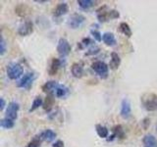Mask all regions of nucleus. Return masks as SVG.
Wrapping results in <instances>:
<instances>
[{
    "mask_svg": "<svg viewBox=\"0 0 157 147\" xmlns=\"http://www.w3.org/2000/svg\"><path fill=\"white\" fill-rule=\"evenodd\" d=\"M142 105L148 112L157 111V95L154 93H147L141 98Z\"/></svg>",
    "mask_w": 157,
    "mask_h": 147,
    "instance_id": "obj_1",
    "label": "nucleus"
},
{
    "mask_svg": "<svg viewBox=\"0 0 157 147\" xmlns=\"http://www.w3.org/2000/svg\"><path fill=\"white\" fill-rule=\"evenodd\" d=\"M24 73L23 67L18 63H11L7 66V75L10 80H18Z\"/></svg>",
    "mask_w": 157,
    "mask_h": 147,
    "instance_id": "obj_2",
    "label": "nucleus"
},
{
    "mask_svg": "<svg viewBox=\"0 0 157 147\" xmlns=\"http://www.w3.org/2000/svg\"><path fill=\"white\" fill-rule=\"evenodd\" d=\"M91 69L94 71L98 76H99L102 80H105L108 77V73H109V67L107 66V64H105L102 61H96L94 63H92Z\"/></svg>",
    "mask_w": 157,
    "mask_h": 147,
    "instance_id": "obj_3",
    "label": "nucleus"
},
{
    "mask_svg": "<svg viewBox=\"0 0 157 147\" xmlns=\"http://www.w3.org/2000/svg\"><path fill=\"white\" fill-rule=\"evenodd\" d=\"M85 21H86L85 16H82V14L75 13V14L71 15L70 18L68 19L67 24L70 28L77 29V28H80L82 26V24L85 23Z\"/></svg>",
    "mask_w": 157,
    "mask_h": 147,
    "instance_id": "obj_4",
    "label": "nucleus"
},
{
    "mask_svg": "<svg viewBox=\"0 0 157 147\" xmlns=\"http://www.w3.org/2000/svg\"><path fill=\"white\" fill-rule=\"evenodd\" d=\"M57 52L60 54L61 56H67L71 52V45L66 38L61 37L58 40L57 44Z\"/></svg>",
    "mask_w": 157,
    "mask_h": 147,
    "instance_id": "obj_5",
    "label": "nucleus"
},
{
    "mask_svg": "<svg viewBox=\"0 0 157 147\" xmlns=\"http://www.w3.org/2000/svg\"><path fill=\"white\" fill-rule=\"evenodd\" d=\"M34 78H36V76H34L33 73H27L19 81V82L17 83V86L20 88H29V86L33 85Z\"/></svg>",
    "mask_w": 157,
    "mask_h": 147,
    "instance_id": "obj_6",
    "label": "nucleus"
},
{
    "mask_svg": "<svg viewBox=\"0 0 157 147\" xmlns=\"http://www.w3.org/2000/svg\"><path fill=\"white\" fill-rule=\"evenodd\" d=\"M20 109V106L17 102H10L8 106H7V110H6V117L7 119L13 120L15 121L18 117V111Z\"/></svg>",
    "mask_w": 157,
    "mask_h": 147,
    "instance_id": "obj_7",
    "label": "nucleus"
},
{
    "mask_svg": "<svg viewBox=\"0 0 157 147\" xmlns=\"http://www.w3.org/2000/svg\"><path fill=\"white\" fill-rule=\"evenodd\" d=\"M120 115L122 118L124 119H129L132 115V107H131V103L128 99H123L121 103V111H120Z\"/></svg>",
    "mask_w": 157,
    "mask_h": 147,
    "instance_id": "obj_8",
    "label": "nucleus"
},
{
    "mask_svg": "<svg viewBox=\"0 0 157 147\" xmlns=\"http://www.w3.org/2000/svg\"><path fill=\"white\" fill-rule=\"evenodd\" d=\"M33 32V24L31 21L25 22L23 24H21L18 29V33L22 36H26L31 34Z\"/></svg>",
    "mask_w": 157,
    "mask_h": 147,
    "instance_id": "obj_9",
    "label": "nucleus"
},
{
    "mask_svg": "<svg viewBox=\"0 0 157 147\" xmlns=\"http://www.w3.org/2000/svg\"><path fill=\"white\" fill-rule=\"evenodd\" d=\"M109 13H110V9H108V7L106 6V5L100 7L96 11V16H97L98 21L103 23V22H107L108 20H110L109 19Z\"/></svg>",
    "mask_w": 157,
    "mask_h": 147,
    "instance_id": "obj_10",
    "label": "nucleus"
},
{
    "mask_svg": "<svg viewBox=\"0 0 157 147\" xmlns=\"http://www.w3.org/2000/svg\"><path fill=\"white\" fill-rule=\"evenodd\" d=\"M58 86H59V85H58L57 81H49L45 82L42 85V90L44 92L48 93V94H53V93H55V91H56Z\"/></svg>",
    "mask_w": 157,
    "mask_h": 147,
    "instance_id": "obj_11",
    "label": "nucleus"
},
{
    "mask_svg": "<svg viewBox=\"0 0 157 147\" xmlns=\"http://www.w3.org/2000/svg\"><path fill=\"white\" fill-rule=\"evenodd\" d=\"M56 132L55 131H53L52 130H43L40 134H39V138L41 139V141H48V142H50V141H53L54 139L56 138Z\"/></svg>",
    "mask_w": 157,
    "mask_h": 147,
    "instance_id": "obj_12",
    "label": "nucleus"
},
{
    "mask_svg": "<svg viewBox=\"0 0 157 147\" xmlns=\"http://www.w3.org/2000/svg\"><path fill=\"white\" fill-rule=\"evenodd\" d=\"M69 10V7H68V4L63 2V3H59L56 8L54 9V12H53V15L55 17H61L63 15H65Z\"/></svg>",
    "mask_w": 157,
    "mask_h": 147,
    "instance_id": "obj_13",
    "label": "nucleus"
},
{
    "mask_svg": "<svg viewBox=\"0 0 157 147\" xmlns=\"http://www.w3.org/2000/svg\"><path fill=\"white\" fill-rule=\"evenodd\" d=\"M142 143L144 147H157V139L154 135L146 134L142 139Z\"/></svg>",
    "mask_w": 157,
    "mask_h": 147,
    "instance_id": "obj_14",
    "label": "nucleus"
},
{
    "mask_svg": "<svg viewBox=\"0 0 157 147\" xmlns=\"http://www.w3.org/2000/svg\"><path fill=\"white\" fill-rule=\"evenodd\" d=\"M71 72H72V75L77 77V78H80L82 77L83 75V68L81 64L78 63H74L72 67H71Z\"/></svg>",
    "mask_w": 157,
    "mask_h": 147,
    "instance_id": "obj_15",
    "label": "nucleus"
},
{
    "mask_svg": "<svg viewBox=\"0 0 157 147\" xmlns=\"http://www.w3.org/2000/svg\"><path fill=\"white\" fill-rule=\"evenodd\" d=\"M102 40L106 45L113 46L116 44V38L112 32H104L102 34Z\"/></svg>",
    "mask_w": 157,
    "mask_h": 147,
    "instance_id": "obj_16",
    "label": "nucleus"
},
{
    "mask_svg": "<svg viewBox=\"0 0 157 147\" xmlns=\"http://www.w3.org/2000/svg\"><path fill=\"white\" fill-rule=\"evenodd\" d=\"M60 67H61V61L59 60V59H57V58L52 59L51 64H50V67H49V70H48L49 75H50V76H54L58 72L59 68H60Z\"/></svg>",
    "mask_w": 157,
    "mask_h": 147,
    "instance_id": "obj_17",
    "label": "nucleus"
},
{
    "mask_svg": "<svg viewBox=\"0 0 157 147\" xmlns=\"http://www.w3.org/2000/svg\"><path fill=\"white\" fill-rule=\"evenodd\" d=\"M112 130H113V134L110 136L111 137L110 139H107L108 141L113 140V139L115 138V137H119V138H124V137H125V134H124V130H123L122 126H120V125L115 126L112 129Z\"/></svg>",
    "mask_w": 157,
    "mask_h": 147,
    "instance_id": "obj_18",
    "label": "nucleus"
},
{
    "mask_svg": "<svg viewBox=\"0 0 157 147\" xmlns=\"http://www.w3.org/2000/svg\"><path fill=\"white\" fill-rule=\"evenodd\" d=\"M121 64V59H120V56L118 55L116 52H112L111 53V61H110V64L109 66L112 70H116V69L119 68Z\"/></svg>",
    "mask_w": 157,
    "mask_h": 147,
    "instance_id": "obj_19",
    "label": "nucleus"
},
{
    "mask_svg": "<svg viewBox=\"0 0 157 147\" xmlns=\"http://www.w3.org/2000/svg\"><path fill=\"white\" fill-rule=\"evenodd\" d=\"M95 130H96V132L99 137H101V138H106V137H108V134H109V130H108V129L106 126H102V125H96L95 126Z\"/></svg>",
    "mask_w": 157,
    "mask_h": 147,
    "instance_id": "obj_20",
    "label": "nucleus"
},
{
    "mask_svg": "<svg viewBox=\"0 0 157 147\" xmlns=\"http://www.w3.org/2000/svg\"><path fill=\"white\" fill-rule=\"evenodd\" d=\"M54 105V95L53 94H48L46 96L45 101L43 102V109L46 111H50Z\"/></svg>",
    "mask_w": 157,
    "mask_h": 147,
    "instance_id": "obj_21",
    "label": "nucleus"
},
{
    "mask_svg": "<svg viewBox=\"0 0 157 147\" xmlns=\"http://www.w3.org/2000/svg\"><path fill=\"white\" fill-rule=\"evenodd\" d=\"M119 28H120V32L123 33V34H125V36L127 37H131L132 36V29L130 28V26L127 23L125 22H122L120 24V26H119Z\"/></svg>",
    "mask_w": 157,
    "mask_h": 147,
    "instance_id": "obj_22",
    "label": "nucleus"
},
{
    "mask_svg": "<svg viewBox=\"0 0 157 147\" xmlns=\"http://www.w3.org/2000/svg\"><path fill=\"white\" fill-rule=\"evenodd\" d=\"M78 6H80L82 9L88 10V9L91 8L93 5L95 4V2L92 1V0H78Z\"/></svg>",
    "mask_w": 157,
    "mask_h": 147,
    "instance_id": "obj_23",
    "label": "nucleus"
},
{
    "mask_svg": "<svg viewBox=\"0 0 157 147\" xmlns=\"http://www.w3.org/2000/svg\"><path fill=\"white\" fill-rule=\"evenodd\" d=\"M68 88L66 86H64V85H59V86L57 87V89L55 91V96L58 97V98H63V97H65L67 94H68Z\"/></svg>",
    "mask_w": 157,
    "mask_h": 147,
    "instance_id": "obj_24",
    "label": "nucleus"
},
{
    "mask_svg": "<svg viewBox=\"0 0 157 147\" xmlns=\"http://www.w3.org/2000/svg\"><path fill=\"white\" fill-rule=\"evenodd\" d=\"M43 105V100L40 96H36L34 98V100L33 102V105L31 107V109H29V112H33L34 110H36L37 108H39L40 106Z\"/></svg>",
    "mask_w": 157,
    "mask_h": 147,
    "instance_id": "obj_25",
    "label": "nucleus"
},
{
    "mask_svg": "<svg viewBox=\"0 0 157 147\" xmlns=\"http://www.w3.org/2000/svg\"><path fill=\"white\" fill-rule=\"evenodd\" d=\"M0 126H1V127H3V129L10 130L14 126V121L7 119V118H4V119L0 121Z\"/></svg>",
    "mask_w": 157,
    "mask_h": 147,
    "instance_id": "obj_26",
    "label": "nucleus"
},
{
    "mask_svg": "<svg viewBox=\"0 0 157 147\" xmlns=\"http://www.w3.org/2000/svg\"><path fill=\"white\" fill-rule=\"evenodd\" d=\"M40 142H41V139L39 138V136H36V137H34V138L28 144L27 147H39V145H40Z\"/></svg>",
    "mask_w": 157,
    "mask_h": 147,
    "instance_id": "obj_27",
    "label": "nucleus"
},
{
    "mask_svg": "<svg viewBox=\"0 0 157 147\" xmlns=\"http://www.w3.org/2000/svg\"><path fill=\"white\" fill-rule=\"evenodd\" d=\"M6 52V42H5L3 36H1V41H0V55L3 56Z\"/></svg>",
    "mask_w": 157,
    "mask_h": 147,
    "instance_id": "obj_28",
    "label": "nucleus"
},
{
    "mask_svg": "<svg viewBox=\"0 0 157 147\" xmlns=\"http://www.w3.org/2000/svg\"><path fill=\"white\" fill-rule=\"evenodd\" d=\"M91 34H92V36L94 37V39L96 41H98V42H100L101 40H102V36H101V33L98 32V31H91Z\"/></svg>",
    "mask_w": 157,
    "mask_h": 147,
    "instance_id": "obj_29",
    "label": "nucleus"
},
{
    "mask_svg": "<svg viewBox=\"0 0 157 147\" xmlns=\"http://www.w3.org/2000/svg\"><path fill=\"white\" fill-rule=\"evenodd\" d=\"M120 17V13L117 11V10H110L109 13V19L113 20V19H117Z\"/></svg>",
    "mask_w": 157,
    "mask_h": 147,
    "instance_id": "obj_30",
    "label": "nucleus"
},
{
    "mask_svg": "<svg viewBox=\"0 0 157 147\" xmlns=\"http://www.w3.org/2000/svg\"><path fill=\"white\" fill-rule=\"evenodd\" d=\"M52 147H64V142L62 140H57L53 143Z\"/></svg>",
    "mask_w": 157,
    "mask_h": 147,
    "instance_id": "obj_31",
    "label": "nucleus"
},
{
    "mask_svg": "<svg viewBox=\"0 0 157 147\" xmlns=\"http://www.w3.org/2000/svg\"><path fill=\"white\" fill-rule=\"evenodd\" d=\"M98 51H99V48H98V47H94V48L90 49V52H87V53H86V55H91V54H96V53H98Z\"/></svg>",
    "mask_w": 157,
    "mask_h": 147,
    "instance_id": "obj_32",
    "label": "nucleus"
},
{
    "mask_svg": "<svg viewBox=\"0 0 157 147\" xmlns=\"http://www.w3.org/2000/svg\"><path fill=\"white\" fill-rule=\"evenodd\" d=\"M82 43H83V45H90V43H92V41L87 37V38H83L82 40Z\"/></svg>",
    "mask_w": 157,
    "mask_h": 147,
    "instance_id": "obj_33",
    "label": "nucleus"
},
{
    "mask_svg": "<svg viewBox=\"0 0 157 147\" xmlns=\"http://www.w3.org/2000/svg\"><path fill=\"white\" fill-rule=\"evenodd\" d=\"M0 103H1V105H0V110L3 111V110H4V108H5V105H6V103H5L4 98H0Z\"/></svg>",
    "mask_w": 157,
    "mask_h": 147,
    "instance_id": "obj_34",
    "label": "nucleus"
},
{
    "mask_svg": "<svg viewBox=\"0 0 157 147\" xmlns=\"http://www.w3.org/2000/svg\"><path fill=\"white\" fill-rule=\"evenodd\" d=\"M156 130H157V125H156Z\"/></svg>",
    "mask_w": 157,
    "mask_h": 147,
    "instance_id": "obj_35",
    "label": "nucleus"
}]
</instances>
